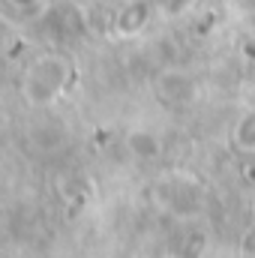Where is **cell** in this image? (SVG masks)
I'll list each match as a JSON object with an SVG mask.
<instances>
[{
  "label": "cell",
  "mask_w": 255,
  "mask_h": 258,
  "mask_svg": "<svg viewBox=\"0 0 255 258\" xmlns=\"http://www.w3.org/2000/svg\"><path fill=\"white\" fill-rule=\"evenodd\" d=\"M54 66L57 63H51V60H42V63L33 66V72H30V78H27V96H30L33 102H48V99L60 90L63 81H51V78H63V69H60L57 75H51Z\"/></svg>",
  "instance_id": "1"
}]
</instances>
